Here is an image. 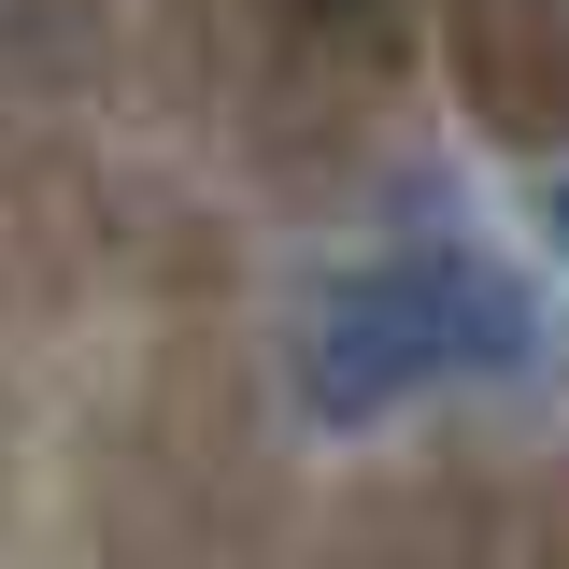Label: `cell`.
Returning a JSON list of instances; mask_svg holds the SVG:
<instances>
[{
	"mask_svg": "<svg viewBox=\"0 0 569 569\" xmlns=\"http://www.w3.org/2000/svg\"><path fill=\"white\" fill-rule=\"evenodd\" d=\"M498 356H527V284L470 242H399V257H370L313 299L299 385L328 427H356V413H399L441 370H498Z\"/></svg>",
	"mask_w": 569,
	"mask_h": 569,
	"instance_id": "1",
	"label": "cell"
},
{
	"mask_svg": "<svg viewBox=\"0 0 569 569\" xmlns=\"http://www.w3.org/2000/svg\"><path fill=\"white\" fill-rule=\"evenodd\" d=\"M556 228H569V186H556Z\"/></svg>",
	"mask_w": 569,
	"mask_h": 569,
	"instance_id": "2",
	"label": "cell"
}]
</instances>
